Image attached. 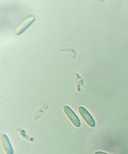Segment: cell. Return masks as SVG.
Segmentation results:
<instances>
[{
  "label": "cell",
  "instance_id": "277c9868",
  "mask_svg": "<svg viewBox=\"0 0 128 154\" xmlns=\"http://www.w3.org/2000/svg\"><path fill=\"white\" fill-rule=\"evenodd\" d=\"M1 141L2 143L6 153L7 154H14V152L8 137L5 134H2L1 136Z\"/></svg>",
  "mask_w": 128,
  "mask_h": 154
},
{
  "label": "cell",
  "instance_id": "7a4b0ae2",
  "mask_svg": "<svg viewBox=\"0 0 128 154\" xmlns=\"http://www.w3.org/2000/svg\"><path fill=\"white\" fill-rule=\"evenodd\" d=\"M64 112L71 121L73 125L76 127H80L81 126L80 120L73 110L67 106H65L64 107Z\"/></svg>",
  "mask_w": 128,
  "mask_h": 154
},
{
  "label": "cell",
  "instance_id": "6da1fadb",
  "mask_svg": "<svg viewBox=\"0 0 128 154\" xmlns=\"http://www.w3.org/2000/svg\"><path fill=\"white\" fill-rule=\"evenodd\" d=\"M35 20L34 16H30L26 18L18 26L15 30V34L17 35H20L25 32Z\"/></svg>",
  "mask_w": 128,
  "mask_h": 154
},
{
  "label": "cell",
  "instance_id": "5b68a950",
  "mask_svg": "<svg viewBox=\"0 0 128 154\" xmlns=\"http://www.w3.org/2000/svg\"><path fill=\"white\" fill-rule=\"evenodd\" d=\"M59 49L60 51H70L71 53L72 58H75V56H76V52L74 49L70 48L63 47L60 48Z\"/></svg>",
  "mask_w": 128,
  "mask_h": 154
},
{
  "label": "cell",
  "instance_id": "8992f818",
  "mask_svg": "<svg viewBox=\"0 0 128 154\" xmlns=\"http://www.w3.org/2000/svg\"><path fill=\"white\" fill-rule=\"evenodd\" d=\"M95 154H109L102 152H97Z\"/></svg>",
  "mask_w": 128,
  "mask_h": 154
},
{
  "label": "cell",
  "instance_id": "3957f363",
  "mask_svg": "<svg viewBox=\"0 0 128 154\" xmlns=\"http://www.w3.org/2000/svg\"><path fill=\"white\" fill-rule=\"evenodd\" d=\"M79 111L84 120L90 127H94L95 126L96 122L94 119L85 108L83 107L79 106Z\"/></svg>",
  "mask_w": 128,
  "mask_h": 154
}]
</instances>
